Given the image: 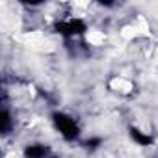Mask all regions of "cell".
Segmentation results:
<instances>
[{
	"label": "cell",
	"instance_id": "6da1fadb",
	"mask_svg": "<svg viewBox=\"0 0 158 158\" xmlns=\"http://www.w3.org/2000/svg\"><path fill=\"white\" fill-rule=\"evenodd\" d=\"M84 37H86V43L93 47H102L106 41V34L102 30H86Z\"/></svg>",
	"mask_w": 158,
	"mask_h": 158
}]
</instances>
